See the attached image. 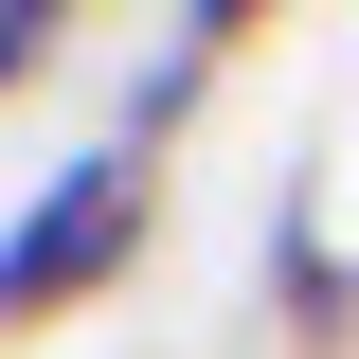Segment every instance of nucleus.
<instances>
[{"label": "nucleus", "mask_w": 359, "mask_h": 359, "mask_svg": "<svg viewBox=\"0 0 359 359\" xmlns=\"http://www.w3.org/2000/svg\"><path fill=\"white\" fill-rule=\"evenodd\" d=\"M162 233V162L144 144H72L54 180H18V216H0V341H36V323L108 306Z\"/></svg>", "instance_id": "1"}, {"label": "nucleus", "mask_w": 359, "mask_h": 359, "mask_svg": "<svg viewBox=\"0 0 359 359\" xmlns=\"http://www.w3.org/2000/svg\"><path fill=\"white\" fill-rule=\"evenodd\" d=\"M252 36H269L252 0H180L162 36L126 54V90H108V144H144V162H162V144L198 126V90H216V72H233V54H252Z\"/></svg>", "instance_id": "2"}, {"label": "nucleus", "mask_w": 359, "mask_h": 359, "mask_svg": "<svg viewBox=\"0 0 359 359\" xmlns=\"http://www.w3.org/2000/svg\"><path fill=\"white\" fill-rule=\"evenodd\" d=\"M54 36H72L54 0H0V90H36V72H54Z\"/></svg>", "instance_id": "3"}]
</instances>
